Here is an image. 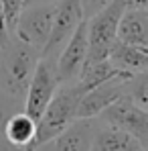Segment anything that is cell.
Segmentation results:
<instances>
[{
	"label": "cell",
	"mask_w": 148,
	"mask_h": 151,
	"mask_svg": "<svg viewBox=\"0 0 148 151\" xmlns=\"http://www.w3.org/2000/svg\"><path fill=\"white\" fill-rule=\"evenodd\" d=\"M81 96H83V90L77 82L59 86V90L51 98L47 108L43 110L41 119L37 121V135H35L28 151L55 139L69 125H73L77 121V106H79Z\"/></svg>",
	"instance_id": "cell-1"
},
{
	"label": "cell",
	"mask_w": 148,
	"mask_h": 151,
	"mask_svg": "<svg viewBox=\"0 0 148 151\" xmlns=\"http://www.w3.org/2000/svg\"><path fill=\"white\" fill-rule=\"evenodd\" d=\"M126 10H128L126 0H112L98 14L87 19V45L89 47H87L85 61L108 59V53L112 49L114 41L118 39V27Z\"/></svg>",
	"instance_id": "cell-2"
},
{
	"label": "cell",
	"mask_w": 148,
	"mask_h": 151,
	"mask_svg": "<svg viewBox=\"0 0 148 151\" xmlns=\"http://www.w3.org/2000/svg\"><path fill=\"white\" fill-rule=\"evenodd\" d=\"M55 10H57V2L26 4L16 21V25H14L12 37H16L18 41H23V43L43 53V47L47 45L51 29H53Z\"/></svg>",
	"instance_id": "cell-3"
},
{
	"label": "cell",
	"mask_w": 148,
	"mask_h": 151,
	"mask_svg": "<svg viewBox=\"0 0 148 151\" xmlns=\"http://www.w3.org/2000/svg\"><path fill=\"white\" fill-rule=\"evenodd\" d=\"M59 86H61V80H59V74H57V61L41 57L37 68H35V74L30 78L23 110L28 116H33L35 121H39L43 110L51 102V98L59 90Z\"/></svg>",
	"instance_id": "cell-4"
},
{
	"label": "cell",
	"mask_w": 148,
	"mask_h": 151,
	"mask_svg": "<svg viewBox=\"0 0 148 151\" xmlns=\"http://www.w3.org/2000/svg\"><path fill=\"white\" fill-rule=\"evenodd\" d=\"M85 21L83 10H81V2L79 0H57V10H55V21L51 29L49 41L43 47L41 57H47L57 61L61 49L67 45V41L71 39L77 27Z\"/></svg>",
	"instance_id": "cell-5"
},
{
	"label": "cell",
	"mask_w": 148,
	"mask_h": 151,
	"mask_svg": "<svg viewBox=\"0 0 148 151\" xmlns=\"http://www.w3.org/2000/svg\"><path fill=\"white\" fill-rule=\"evenodd\" d=\"M98 119L130 133L144 147H148V110L136 104L130 96H122L120 100L110 104L101 114H98Z\"/></svg>",
	"instance_id": "cell-6"
},
{
	"label": "cell",
	"mask_w": 148,
	"mask_h": 151,
	"mask_svg": "<svg viewBox=\"0 0 148 151\" xmlns=\"http://www.w3.org/2000/svg\"><path fill=\"white\" fill-rule=\"evenodd\" d=\"M132 76L124 74L116 76L103 84H99L96 88L87 90L77 106V119H96L98 114H101L110 104H114L116 100H120L122 96H128V80Z\"/></svg>",
	"instance_id": "cell-7"
},
{
	"label": "cell",
	"mask_w": 148,
	"mask_h": 151,
	"mask_svg": "<svg viewBox=\"0 0 148 151\" xmlns=\"http://www.w3.org/2000/svg\"><path fill=\"white\" fill-rule=\"evenodd\" d=\"M87 21H83L57 57V74L61 84L77 82L87 59Z\"/></svg>",
	"instance_id": "cell-8"
},
{
	"label": "cell",
	"mask_w": 148,
	"mask_h": 151,
	"mask_svg": "<svg viewBox=\"0 0 148 151\" xmlns=\"http://www.w3.org/2000/svg\"><path fill=\"white\" fill-rule=\"evenodd\" d=\"M146 147L114 125H108L99 121L98 116L93 119V135H91V151H144Z\"/></svg>",
	"instance_id": "cell-9"
},
{
	"label": "cell",
	"mask_w": 148,
	"mask_h": 151,
	"mask_svg": "<svg viewBox=\"0 0 148 151\" xmlns=\"http://www.w3.org/2000/svg\"><path fill=\"white\" fill-rule=\"evenodd\" d=\"M118 39L148 51V10L128 8L118 27Z\"/></svg>",
	"instance_id": "cell-10"
},
{
	"label": "cell",
	"mask_w": 148,
	"mask_h": 151,
	"mask_svg": "<svg viewBox=\"0 0 148 151\" xmlns=\"http://www.w3.org/2000/svg\"><path fill=\"white\" fill-rule=\"evenodd\" d=\"M108 59L120 72H126L130 76H136L140 72L148 70V51L134 47V45H128V43H124L120 39L114 41L112 49L108 53Z\"/></svg>",
	"instance_id": "cell-11"
},
{
	"label": "cell",
	"mask_w": 148,
	"mask_h": 151,
	"mask_svg": "<svg viewBox=\"0 0 148 151\" xmlns=\"http://www.w3.org/2000/svg\"><path fill=\"white\" fill-rule=\"evenodd\" d=\"M2 129H4L10 143H14L18 147H25L28 151L35 135H37V121L33 116H28L25 110H18V112H14L12 116L6 119Z\"/></svg>",
	"instance_id": "cell-12"
},
{
	"label": "cell",
	"mask_w": 148,
	"mask_h": 151,
	"mask_svg": "<svg viewBox=\"0 0 148 151\" xmlns=\"http://www.w3.org/2000/svg\"><path fill=\"white\" fill-rule=\"evenodd\" d=\"M124 74H126V72H120L110 59L85 61L81 74L77 78V84L81 86V90H83V94H85L87 90H91V88H96L99 84H103V82H108V80H112V78H116V76H124Z\"/></svg>",
	"instance_id": "cell-13"
},
{
	"label": "cell",
	"mask_w": 148,
	"mask_h": 151,
	"mask_svg": "<svg viewBox=\"0 0 148 151\" xmlns=\"http://www.w3.org/2000/svg\"><path fill=\"white\" fill-rule=\"evenodd\" d=\"M128 96L148 110V70L128 80Z\"/></svg>",
	"instance_id": "cell-14"
},
{
	"label": "cell",
	"mask_w": 148,
	"mask_h": 151,
	"mask_svg": "<svg viewBox=\"0 0 148 151\" xmlns=\"http://www.w3.org/2000/svg\"><path fill=\"white\" fill-rule=\"evenodd\" d=\"M26 0H2V10H4V21H6V27H8V33L12 35L14 31V25L25 8Z\"/></svg>",
	"instance_id": "cell-15"
},
{
	"label": "cell",
	"mask_w": 148,
	"mask_h": 151,
	"mask_svg": "<svg viewBox=\"0 0 148 151\" xmlns=\"http://www.w3.org/2000/svg\"><path fill=\"white\" fill-rule=\"evenodd\" d=\"M79 2H81L83 17H85V21H87V19H91L93 14H98L101 8H106L112 0H79Z\"/></svg>",
	"instance_id": "cell-16"
},
{
	"label": "cell",
	"mask_w": 148,
	"mask_h": 151,
	"mask_svg": "<svg viewBox=\"0 0 148 151\" xmlns=\"http://www.w3.org/2000/svg\"><path fill=\"white\" fill-rule=\"evenodd\" d=\"M0 151H26V149L14 145V143H10L8 137H6V133H4V129L0 127Z\"/></svg>",
	"instance_id": "cell-17"
},
{
	"label": "cell",
	"mask_w": 148,
	"mask_h": 151,
	"mask_svg": "<svg viewBox=\"0 0 148 151\" xmlns=\"http://www.w3.org/2000/svg\"><path fill=\"white\" fill-rule=\"evenodd\" d=\"M126 6L134 10H148V0H126Z\"/></svg>",
	"instance_id": "cell-18"
},
{
	"label": "cell",
	"mask_w": 148,
	"mask_h": 151,
	"mask_svg": "<svg viewBox=\"0 0 148 151\" xmlns=\"http://www.w3.org/2000/svg\"><path fill=\"white\" fill-rule=\"evenodd\" d=\"M35 2H57V0H26V4H35Z\"/></svg>",
	"instance_id": "cell-19"
},
{
	"label": "cell",
	"mask_w": 148,
	"mask_h": 151,
	"mask_svg": "<svg viewBox=\"0 0 148 151\" xmlns=\"http://www.w3.org/2000/svg\"><path fill=\"white\" fill-rule=\"evenodd\" d=\"M144 151H148V147H146V149H144Z\"/></svg>",
	"instance_id": "cell-20"
}]
</instances>
